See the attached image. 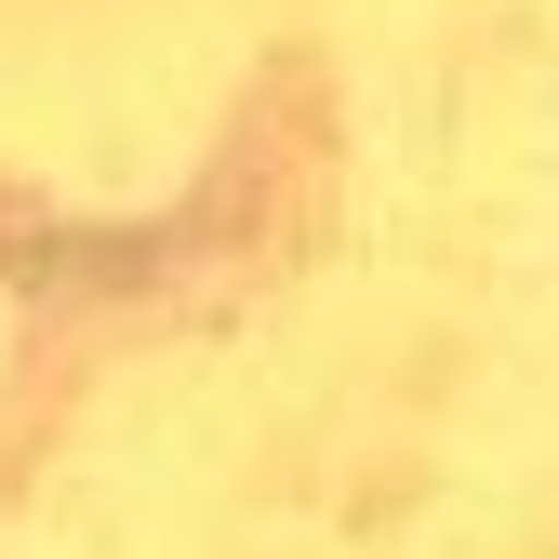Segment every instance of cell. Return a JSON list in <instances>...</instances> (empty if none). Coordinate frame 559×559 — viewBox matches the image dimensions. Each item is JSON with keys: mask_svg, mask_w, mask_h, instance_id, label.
Instances as JSON below:
<instances>
[{"mask_svg": "<svg viewBox=\"0 0 559 559\" xmlns=\"http://www.w3.org/2000/svg\"><path fill=\"white\" fill-rule=\"evenodd\" d=\"M320 187H333V107H320L307 67H280V81L240 107L214 187H200L187 253H200V266H280V253L320 227Z\"/></svg>", "mask_w": 559, "mask_h": 559, "instance_id": "6da1fadb", "label": "cell"}]
</instances>
